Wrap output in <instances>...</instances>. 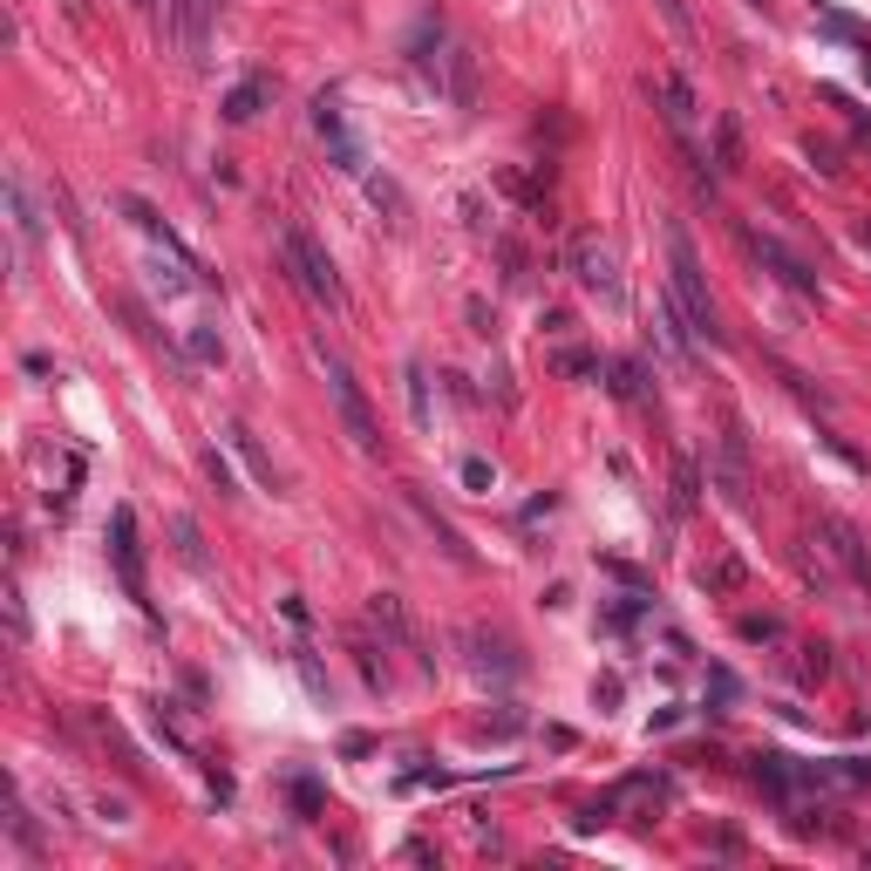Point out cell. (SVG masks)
Masks as SVG:
<instances>
[{
    "label": "cell",
    "mask_w": 871,
    "mask_h": 871,
    "mask_svg": "<svg viewBox=\"0 0 871 871\" xmlns=\"http://www.w3.org/2000/svg\"><path fill=\"white\" fill-rule=\"evenodd\" d=\"M171 538H178V559H184V566H205V551H197V525H191V518H178Z\"/></svg>",
    "instance_id": "44dd1931"
},
{
    "label": "cell",
    "mask_w": 871,
    "mask_h": 871,
    "mask_svg": "<svg viewBox=\"0 0 871 871\" xmlns=\"http://www.w3.org/2000/svg\"><path fill=\"white\" fill-rule=\"evenodd\" d=\"M109 559H116V572H123L130 592H143V545H137V510L130 504L109 518Z\"/></svg>",
    "instance_id": "ba28073f"
},
{
    "label": "cell",
    "mask_w": 871,
    "mask_h": 871,
    "mask_svg": "<svg viewBox=\"0 0 871 871\" xmlns=\"http://www.w3.org/2000/svg\"><path fill=\"white\" fill-rule=\"evenodd\" d=\"M735 157H742V143H735V123H722V171H735Z\"/></svg>",
    "instance_id": "4316f807"
},
{
    "label": "cell",
    "mask_w": 871,
    "mask_h": 871,
    "mask_svg": "<svg viewBox=\"0 0 871 871\" xmlns=\"http://www.w3.org/2000/svg\"><path fill=\"white\" fill-rule=\"evenodd\" d=\"M592 368H600V362H592L585 347H559V354H551V375H592Z\"/></svg>",
    "instance_id": "d6986e66"
},
{
    "label": "cell",
    "mask_w": 871,
    "mask_h": 871,
    "mask_svg": "<svg viewBox=\"0 0 871 871\" xmlns=\"http://www.w3.org/2000/svg\"><path fill=\"white\" fill-rule=\"evenodd\" d=\"M701 585H708V592H735V585H742V559H729V551H722L716 566H701Z\"/></svg>",
    "instance_id": "2e32d148"
},
{
    "label": "cell",
    "mask_w": 871,
    "mask_h": 871,
    "mask_svg": "<svg viewBox=\"0 0 871 871\" xmlns=\"http://www.w3.org/2000/svg\"><path fill=\"white\" fill-rule=\"evenodd\" d=\"M824 538H830V551H838V559H845V566H851V572L871 585V545H864V538H858L845 518H824Z\"/></svg>",
    "instance_id": "9c48e42d"
},
{
    "label": "cell",
    "mask_w": 871,
    "mask_h": 871,
    "mask_svg": "<svg viewBox=\"0 0 871 871\" xmlns=\"http://www.w3.org/2000/svg\"><path fill=\"white\" fill-rule=\"evenodd\" d=\"M266 96H272V83H239V89L225 96V123H252Z\"/></svg>",
    "instance_id": "9a60e30c"
},
{
    "label": "cell",
    "mask_w": 871,
    "mask_h": 871,
    "mask_svg": "<svg viewBox=\"0 0 871 871\" xmlns=\"http://www.w3.org/2000/svg\"><path fill=\"white\" fill-rule=\"evenodd\" d=\"M858 239H864V252H871V225H864V232H858Z\"/></svg>",
    "instance_id": "83f0119b"
},
{
    "label": "cell",
    "mask_w": 871,
    "mask_h": 871,
    "mask_svg": "<svg viewBox=\"0 0 871 871\" xmlns=\"http://www.w3.org/2000/svg\"><path fill=\"white\" fill-rule=\"evenodd\" d=\"M130 8H157V0H130Z\"/></svg>",
    "instance_id": "f1b7e54d"
},
{
    "label": "cell",
    "mask_w": 871,
    "mask_h": 871,
    "mask_svg": "<svg viewBox=\"0 0 871 871\" xmlns=\"http://www.w3.org/2000/svg\"><path fill=\"white\" fill-rule=\"evenodd\" d=\"M749 252H756V259H763V266L776 272V280L789 287V293H804V300H817V272H810V266H804L797 252H789V246H776V239H770V232H749Z\"/></svg>",
    "instance_id": "52a82bcc"
},
{
    "label": "cell",
    "mask_w": 871,
    "mask_h": 871,
    "mask_svg": "<svg viewBox=\"0 0 871 871\" xmlns=\"http://www.w3.org/2000/svg\"><path fill=\"white\" fill-rule=\"evenodd\" d=\"M470 647H477V667H497L504 681L518 675V654H510V641H504V633H470Z\"/></svg>",
    "instance_id": "4fadbf2b"
},
{
    "label": "cell",
    "mask_w": 871,
    "mask_h": 871,
    "mask_svg": "<svg viewBox=\"0 0 871 871\" xmlns=\"http://www.w3.org/2000/svg\"><path fill=\"white\" fill-rule=\"evenodd\" d=\"M8 218H14V239H21V246L34 239V232H42V225H34V205H28V184H21V171H8Z\"/></svg>",
    "instance_id": "5bb4252c"
},
{
    "label": "cell",
    "mask_w": 871,
    "mask_h": 871,
    "mask_svg": "<svg viewBox=\"0 0 871 871\" xmlns=\"http://www.w3.org/2000/svg\"><path fill=\"white\" fill-rule=\"evenodd\" d=\"M654 96L667 103V123H675V130H688V123H695V96H688V83H681V75H660V83H654Z\"/></svg>",
    "instance_id": "7c38bea8"
},
{
    "label": "cell",
    "mask_w": 871,
    "mask_h": 871,
    "mask_svg": "<svg viewBox=\"0 0 871 871\" xmlns=\"http://www.w3.org/2000/svg\"><path fill=\"white\" fill-rule=\"evenodd\" d=\"M776 633H783L776 620H742V641H776Z\"/></svg>",
    "instance_id": "484cf974"
},
{
    "label": "cell",
    "mask_w": 871,
    "mask_h": 871,
    "mask_svg": "<svg viewBox=\"0 0 871 871\" xmlns=\"http://www.w3.org/2000/svg\"><path fill=\"white\" fill-rule=\"evenodd\" d=\"M184 347H191V362H225V341H218L212 327H191Z\"/></svg>",
    "instance_id": "ac0fdd59"
},
{
    "label": "cell",
    "mask_w": 871,
    "mask_h": 871,
    "mask_svg": "<svg viewBox=\"0 0 871 871\" xmlns=\"http://www.w3.org/2000/svg\"><path fill=\"white\" fill-rule=\"evenodd\" d=\"M280 252H287V272L321 300V307H341L347 293H341V272H334V259L321 252V239L313 232H300V225H287V239H280Z\"/></svg>",
    "instance_id": "3957f363"
},
{
    "label": "cell",
    "mask_w": 871,
    "mask_h": 871,
    "mask_svg": "<svg viewBox=\"0 0 871 871\" xmlns=\"http://www.w3.org/2000/svg\"><path fill=\"white\" fill-rule=\"evenodd\" d=\"M463 484H470V491H484V484H491V463H484V456H470V463H463Z\"/></svg>",
    "instance_id": "d4e9b609"
},
{
    "label": "cell",
    "mask_w": 871,
    "mask_h": 871,
    "mask_svg": "<svg viewBox=\"0 0 871 871\" xmlns=\"http://www.w3.org/2000/svg\"><path fill=\"white\" fill-rule=\"evenodd\" d=\"M667 293H675V307H681V321H688L695 341H722L716 300H708V272H701V259H695V246H688L681 225L667 232Z\"/></svg>",
    "instance_id": "6da1fadb"
},
{
    "label": "cell",
    "mask_w": 871,
    "mask_h": 871,
    "mask_svg": "<svg viewBox=\"0 0 871 871\" xmlns=\"http://www.w3.org/2000/svg\"><path fill=\"white\" fill-rule=\"evenodd\" d=\"M368 620L388 633L395 647H409V613H402V600H395V592H375V600H368Z\"/></svg>",
    "instance_id": "8fae6325"
},
{
    "label": "cell",
    "mask_w": 871,
    "mask_h": 871,
    "mask_svg": "<svg viewBox=\"0 0 871 871\" xmlns=\"http://www.w3.org/2000/svg\"><path fill=\"white\" fill-rule=\"evenodd\" d=\"M368 191H375V205H381V212H388V225H402V191H395V184H388V178H375V184H368Z\"/></svg>",
    "instance_id": "7402d4cb"
},
{
    "label": "cell",
    "mask_w": 871,
    "mask_h": 871,
    "mask_svg": "<svg viewBox=\"0 0 871 871\" xmlns=\"http://www.w3.org/2000/svg\"><path fill=\"white\" fill-rule=\"evenodd\" d=\"M409 504H416V510H422V525H429V538H436V545H443V551H450V559H456V566H470V545H463V538H456V525H450V518H443V510H436V504H429V497H422V491H409Z\"/></svg>",
    "instance_id": "30bf717a"
},
{
    "label": "cell",
    "mask_w": 871,
    "mask_h": 871,
    "mask_svg": "<svg viewBox=\"0 0 871 871\" xmlns=\"http://www.w3.org/2000/svg\"><path fill=\"white\" fill-rule=\"evenodd\" d=\"M613 395H626V402L641 395V368H633V362H613Z\"/></svg>",
    "instance_id": "603a6c76"
},
{
    "label": "cell",
    "mask_w": 871,
    "mask_h": 871,
    "mask_svg": "<svg viewBox=\"0 0 871 871\" xmlns=\"http://www.w3.org/2000/svg\"><path fill=\"white\" fill-rule=\"evenodd\" d=\"M566 266H572V280H579L585 293L620 300V266H613V246L600 239V232H579V239L566 246Z\"/></svg>",
    "instance_id": "5b68a950"
},
{
    "label": "cell",
    "mask_w": 871,
    "mask_h": 871,
    "mask_svg": "<svg viewBox=\"0 0 871 871\" xmlns=\"http://www.w3.org/2000/svg\"><path fill=\"white\" fill-rule=\"evenodd\" d=\"M409 409H416V422H429V381H422V368H409Z\"/></svg>",
    "instance_id": "cb8c5ba5"
},
{
    "label": "cell",
    "mask_w": 871,
    "mask_h": 871,
    "mask_svg": "<svg viewBox=\"0 0 871 871\" xmlns=\"http://www.w3.org/2000/svg\"><path fill=\"white\" fill-rule=\"evenodd\" d=\"M695 497H701V470H695V456H681V463H675V504L695 510Z\"/></svg>",
    "instance_id": "e0dca14e"
},
{
    "label": "cell",
    "mask_w": 871,
    "mask_h": 871,
    "mask_svg": "<svg viewBox=\"0 0 871 871\" xmlns=\"http://www.w3.org/2000/svg\"><path fill=\"white\" fill-rule=\"evenodd\" d=\"M321 375H327V395H334V409H341V422H347V436H354V450H381V429H375V416H368V395H362V381H354V368L341 362L334 347H321Z\"/></svg>",
    "instance_id": "7a4b0ae2"
},
{
    "label": "cell",
    "mask_w": 871,
    "mask_h": 871,
    "mask_svg": "<svg viewBox=\"0 0 871 871\" xmlns=\"http://www.w3.org/2000/svg\"><path fill=\"white\" fill-rule=\"evenodd\" d=\"M313 130H321V143L334 150V164H341V171H368V157H362V143H354V130H347V116H341L334 96L313 103Z\"/></svg>",
    "instance_id": "8992f818"
},
{
    "label": "cell",
    "mask_w": 871,
    "mask_h": 871,
    "mask_svg": "<svg viewBox=\"0 0 871 871\" xmlns=\"http://www.w3.org/2000/svg\"><path fill=\"white\" fill-rule=\"evenodd\" d=\"M212 21H218V0H164V8H157V34H164V42H171L184 62L205 55Z\"/></svg>",
    "instance_id": "277c9868"
},
{
    "label": "cell",
    "mask_w": 871,
    "mask_h": 871,
    "mask_svg": "<svg viewBox=\"0 0 871 871\" xmlns=\"http://www.w3.org/2000/svg\"><path fill=\"white\" fill-rule=\"evenodd\" d=\"M232 443H239V450H246V463L259 470V477H266V484H280V477H272V456H266V450L252 443V429H232Z\"/></svg>",
    "instance_id": "ffe728a7"
}]
</instances>
